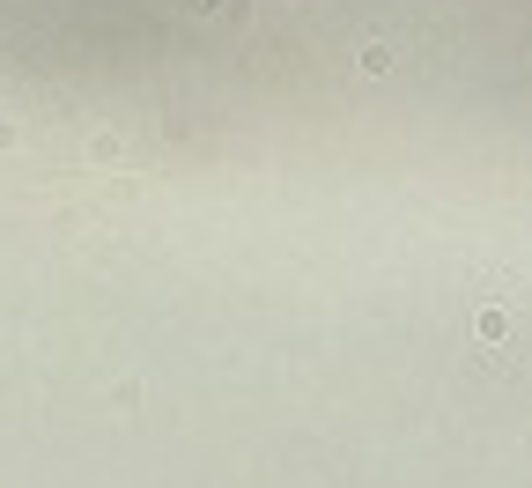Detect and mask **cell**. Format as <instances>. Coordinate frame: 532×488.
Wrapping results in <instances>:
<instances>
[{
	"mask_svg": "<svg viewBox=\"0 0 532 488\" xmlns=\"http://www.w3.org/2000/svg\"><path fill=\"white\" fill-rule=\"evenodd\" d=\"M178 8H185V15H207V23H222V15H237L244 0H178Z\"/></svg>",
	"mask_w": 532,
	"mask_h": 488,
	"instance_id": "cell-3",
	"label": "cell"
},
{
	"mask_svg": "<svg viewBox=\"0 0 532 488\" xmlns=\"http://www.w3.org/2000/svg\"><path fill=\"white\" fill-rule=\"evenodd\" d=\"M355 67H363V74H392V67H399V45H392V37H363Z\"/></svg>",
	"mask_w": 532,
	"mask_h": 488,
	"instance_id": "cell-1",
	"label": "cell"
},
{
	"mask_svg": "<svg viewBox=\"0 0 532 488\" xmlns=\"http://www.w3.org/2000/svg\"><path fill=\"white\" fill-rule=\"evenodd\" d=\"M473 333H481V348H503V333H510V311H503V304H481Z\"/></svg>",
	"mask_w": 532,
	"mask_h": 488,
	"instance_id": "cell-2",
	"label": "cell"
}]
</instances>
